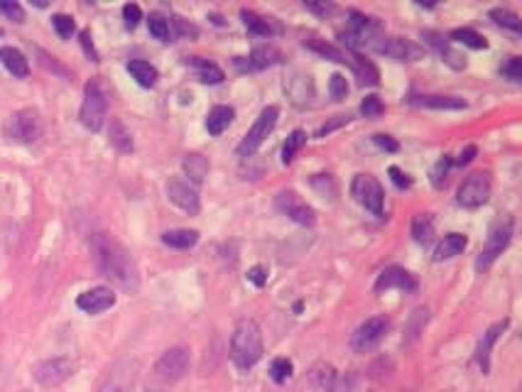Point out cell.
I'll use <instances>...</instances> for the list:
<instances>
[{
	"mask_svg": "<svg viewBox=\"0 0 522 392\" xmlns=\"http://www.w3.org/2000/svg\"><path fill=\"white\" fill-rule=\"evenodd\" d=\"M91 255L101 277H106L108 282H113L115 287L127 294L137 292L140 272H137V265L130 258V253L123 248V243L115 241L110 233L98 231L91 236Z\"/></svg>",
	"mask_w": 522,
	"mask_h": 392,
	"instance_id": "1",
	"label": "cell"
},
{
	"mask_svg": "<svg viewBox=\"0 0 522 392\" xmlns=\"http://www.w3.org/2000/svg\"><path fill=\"white\" fill-rule=\"evenodd\" d=\"M191 353L186 346H172L157 358L145 378V392H167L189 373Z\"/></svg>",
	"mask_w": 522,
	"mask_h": 392,
	"instance_id": "2",
	"label": "cell"
},
{
	"mask_svg": "<svg viewBox=\"0 0 522 392\" xmlns=\"http://www.w3.org/2000/svg\"><path fill=\"white\" fill-rule=\"evenodd\" d=\"M265 353L263 331L258 321L241 319L231 333V360L238 370H250Z\"/></svg>",
	"mask_w": 522,
	"mask_h": 392,
	"instance_id": "3",
	"label": "cell"
},
{
	"mask_svg": "<svg viewBox=\"0 0 522 392\" xmlns=\"http://www.w3.org/2000/svg\"><path fill=\"white\" fill-rule=\"evenodd\" d=\"M513 231H515V221L510 219V216L498 219L491 226V233H488L486 246H483V250L478 253V258H476V270H478V272L488 270L500 255H503V250L510 246V241H513Z\"/></svg>",
	"mask_w": 522,
	"mask_h": 392,
	"instance_id": "4",
	"label": "cell"
},
{
	"mask_svg": "<svg viewBox=\"0 0 522 392\" xmlns=\"http://www.w3.org/2000/svg\"><path fill=\"white\" fill-rule=\"evenodd\" d=\"M106 108H108V103H106L103 88H101L98 81L91 79V81L86 83V88H84V103H81V110H79V120H81L84 128L91 132H98L103 128Z\"/></svg>",
	"mask_w": 522,
	"mask_h": 392,
	"instance_id": "5",
	"label": "cell"
},
{
	"mask_svg": "<svg viewBox=\"0 0 522 392\" xmlns=\"http://www.w3.org/2000/svg\"><path fill=\"white\" fill-rule=\"evenodd\" d=\"M277 120H280V108H277V105H265V108L260 110L258 118H255L253 128L246 132L243 142L238 145V155H241V157H253L255 152H258V147L265 142V137L275 130Z\"/></svg>",
	"mask_w": 522,
	"mask_h": 392,
	"instance_id": "6",
	"label": "cell"
},
{
	"mask_svg": "<svg viewBox=\"0 0 522 392\" xmlns=\"http://www.w3.org/2000/svg\"><path fill=\"white\" fill-rule=\"evenodd\" d=\"M351 194H353V199L358 201L365 211H370L373 216L382 219V211H385V192H382L380 182H378L373 174H356L353 182H351Z\"/></svg>",
	"mask_w": 522,
	"mask_h": 392,
	"instance_id": "7",
	"label": "cell"
},
{
	"mask_svg": "<svg viewBox=\"0 0 522 392\" xmlns=\"http://www.w3.org/2000/svg\"><path fill=\"white\" fill-rule=\"evenodd\" d=\"M8 137L13 142H20V145H32V142L40 140L42 135V118L35 108H23L18 113L10 115L8 120Z\"/></svg>",
	"mask_w": 522,
	"mask_h": 392,
	"instance_id": "8",
	"label": "cell"
},
{
	"mask_svg": "<svg viewBox=\"0 0 522 392\" xmlns=\"http://www.w3.org/2000/svg\"><path fill=\"white\" fill-rule=\"evenodd\" d=\"M491 189H493L491 174H488V172H473L461 182L456 199H459V204L466 206V209H478V206H483L488 199H491Z\"/></svg>",
	"mask_w": 522,
	"mask_h": 392,
	"instance_id": "9",
	"label": "cell"
},
{
	"mask_svg": "<svg viewBox=\"0 0 522 392\" xmlns=\"http://www.w3.org/2000/svg\"><path fill=\"white\" fill-rule=\"evenodd\" d=\"M137 373H140V360L137 358H123L110 368L106 380L101 383L98 392H132L135 388Z\"/></svg>",
	"mask_w": 522,
	"mask_h": 392,
	"instance_id": "10",
	"label": "cell"
},
{
	"mask_svg": "<svg viewBox=\"0 0 522 392\" xmlns=\"http://www.w3.org/2000/svg\"><path fill=\"white\" fill-rule=\"evenodd\" d=\"M275 206L280 214H285L290 221L300 226H314L317 224V211L307 204L297 192H280L275 196Z\"/></svg>",
	"mask_w": 522,
	"mask_h": 392,
	"instance_id": "11",
	"label": "cell"
},
{
	"mask_svg": "<svg viewBox=\"0 0 522 392\" xmlns=\"http://www.w3.org/2000/svg\"><path fill=\"white\" fill-rule=\"evenodd\" d=\"M370 47L378 52V54H385L390 57V59H397V62H414L422 57V50H419L417 45H412L409 40H402V37H375V40L370 42Z\"/></svg>",
	"mask_w": 522,
	"mask_h": 392,
	"instance_id": "12",
	"label": "cell"
},
{
	"mask_svg": "<svg viewBox=\"0 0 522 392\" xmlns=\"http://www.w3.org/2000/svg\"><path fill=\"white\" fill-rule=\"evenodd\" d=\"M72 373H74V360L67 356H57L37 365L35 380L42 388H55V385H62Z\"/></svg>",
	"mask_w": 522,
	"mask_h": 392,
	"instance_id": "13",
	"label": "cell"
},
{
	"mask_svg": "<svg viewBox=\"0 0 522 392\" xmlns=\"http://www.w3.org/2000/svg\"><path fill=\"white\" fill-rule=\"evenodd\" d=\"M164 189H167L169 201H172L174 206H179L184 214L196 216L201 211L199 194H196V189L191 187L189 182H184L182 177H169L167 179V187H164Z\"/></svg>",
	"mask_w": 522,
	"mask_h": 392,
	"instance_id": "14",
	"label": "cell"
},
{
	"mask_svg": "<svg viewBox=\"0 0 522 392\" xmlns=\"http://www.w3.org/2000/svg\"><path fill=\"white\" fill-rule=\"evenodd\" d=\"M385 331H387L385 316H370V319H365L363 324L353 331V336H351V348H353V351H368V348H373L382 336H385Z\"/></svg>",
	"mask_w": 522,
	"mask_h": 392,
	"instance_id": "15",
	"label": "cell"
},
{
	"mask_svg": "<svg viewBox=\"0 0 522 392\" xmlns=\"http://www.w3.org/2000/svg\"><path fill=\"white\" fill-rule=\"evenodd\" d=\"M115 304V292L108 287H91L76 296V306L86 314H101Z\"/></svg>",
	"mask_w": 522,
	"mask_h": 392,
	"instance_id": "16",
	"label": "cell"
},
{
	"mask_svg": "<svg viewBox=\"0 0 522 392\" xmlns=\"http://www.w3.org/2000/svg\"><path fill=\"white\" fill-rule=\"evenodd\" d=\"M375 289H378V292H382V289H402V292H414V289H417V279H414V275H409L407 270L392 265V267H385L380 275H378Z\"/></svg>",
	"mask_w": 522,
	"mask_h": 392,
	"instance_id": "17",
	"label": "cell"
},
{
	"mask_svg": "<svg viewBox=\"0 0 522 392\" xmlns=\"http://www.w3.org/2000/svg\"><path fill=\"white\" fill-rule=\"evenodd\" d=\"M508 324H510L508 319L495 321V324H493L491 328H488L486 333H483L481 341H478V348H476V363H478V368H481V373H483V375L491 373V353H493V346H495V341H498V338H500V333H503L505 328H508Z\"/></svg>",
	"mask_w": 522,
	"mask_h": 392,
	"instance_id": "18",
	"label": "cell"
},
{
	"mask_svg": "<svg viewBox=\"0 0 522 392\" xmlns=\"http://www.w3.org/2000/svg\"><path fill=\"white\" fill-rule=\"evenodd\" d=\"M422 37H427V42L436 50V54L441 57V62H444L446 67L456 69V71H461V69H466V57L461 54L459 50H454V47L449 45V40H444L441 35L436 33H424Z\"/></svg>",
	"mask_w": 522,
	"mask_h": 392,
	"instance_id": "19",
	"label": "cell"
},
{
	"mask_svg": "<svg viewBox=\"0 0 522 392\" xmlns=\"http://www.w3.org/2000/svg\"><path fill=\"white\" fill-rule=\"evenodd\" d=\"M282 59V54L275 50V47L270 45H263V47H255L253 52H250V57L246 62L243 59H236L238 69H248V71H260V69H268L277 64V62Z\"/></svg>",
	"mask_w": 522,
	"mask_h": 392,
	"instance_id": "20",
	"label": "cell"
},
{
	"mask_svg": "<svg viewBox=\"0 0 522 392\" xmlns=\"http://www.w3.org/2000/svg\"><path fill=\"white\" fill-rule=\"evenodd\" d=\"M0 64L8 69L13 76L18 79H28L30 76V62L28 57L23 54L15 47H0Z\"/></svg>",
	"mask_w": 522,
	"mask_h": 392,
	"instance_id": "21",
	"label": "cell"
},
{
	"mask_svg": "<svg viewBox=\"0 0 522 392\" xmlns=\"http://www.w3.org/2000/svg\"><path fill=\"white\" fill-rule=\"evenodd\" d=\"M466 246H468V238L463 236V233H449V236H444V241L436 246L434 260L436 263L451 260V258L461 255V253L466 250Z\"/></svg>",
	"mask_w": 522,
	"mask_h": 392,
	"instance_id": "22",
	"label": "cell"
},
{
	"mask_svg": "<svg viewBox=\"0 0 522 392\" xmlns=\"http://www.w3.org/2000/svg\"><path fill=\"white\" fill-rule=\"evenodd\" d=\"M305 47H307V50H312V52H317L319 57H327V59L336 62V64H351V54H348V52L341 50V47L329 45V42L319 40V37H307Z\"/></svg>",
	"mask_w": 522,
	"mask_h": 392,
	"instance_id": "23",
	"label": "cell"
},
{
	"mask_svg": "<svg viewBox=\"0 0 522 392\" xmlns=\"http://www.w3.org/2000/svg\"><path fill=\"white\" fill-rule=\"evenodd\" d=\"M233 118H236V110H233L231 105H214V108L209 110V115H206V130L214 137L221 135L223 130H228Z\"/></svg>",
	"mask_w": 522,
	"mask_h": 392,
	"instance_id": "24",
	"label": "cell"
},
{
	"mask_svg": "<svg viewBox=\"0 0 522 392\" xmlns=\"http://www.w3.org/2000/svg\"><path fill=\"white\" fill-rule=\"evenodd\" d=\"M414 105L422 108H436V110H461L466 108V100L459 96H439V93H427V96L412 98Z\"/></svg>",
	"mask_w": 522,
	"mask_h": 392,
	"instance_id": "25",
	"label": "cell"
},
{
	"mask_svg": "<svg viewBox=\"0 0 522 392\" xmlns=\"http://www.w3.org/2000/svg\"><path fill=\"white\" fill-rule=\"evenodd\" d=\"M182 169L186 177L191 179V184H201L206 179V174H209L211 164L204 155H199V152H189L182 160Z\"/></svg>",
	"mask_w": 522,
	"mask_h": 392,
	"instance_id": "26",
	"label": "cell"
},
{
	"mask_svg": "<svg viewBox=\"0 0 522 392\" xmlns=\"http://www.w3.org/2000/svg\"><path fill=\"white\" fill-rule=\"evenodd\" d=\"M186 64L194 67L196 79H199L201 83H221L223 79H226L221 67H216L214 62H209V59H201V57H191V59H186Z\"/></svg>",
	"mask_w": 522,
	"mask_h": 392,
	"instance_id": "27",
	"label": "cell"
},
{
	"mask_svg": "<svg viewBox=\"0 0 522 392\" xmlns=\"http://www.w3.org/2000/svg\"><path fill=\"white\" fill-rule=\"evenodd\" d=\"M162 243L169 248H177V250H189L199 243V231L191 229H174L162 233Z\"/></svg>",
	"mask_w": 522,
	"mask_h": 392,
	"instance_id": "28",
	"label": "cell"
},
{
	"mask_svg": "<svg viewBox=\"0 0 522 392\" xmlns=\"http://www.w3.org/2000/svg\"><path fill=\"white\" fill-rule=\"evenodd\" d=\"M351 67L356 69V76H358L361 86H378L380 83V71H378V67L370 59L351 54Z\"/></svg>",
	"mask_w": 522,
	"mask_h": 392,
	"instance_id": "29",
	"label": "cell"
},
{
	"mask_svg": "<svg viewBox=\"0 0 522 392\" xmlns=\"http://www.w3.org/2000/svg\"><path fill=\"white\" fill-rule=\"evenodd\" d=\"M295 81L300 83V88H287V93H290L292 103L300 105V108H307V105H312V98H314V83H312V76L309 74H295Z\"/></svg>",
	"mask_w": 522,
	"mask_h": 392,
	"instance_id": "30",
	"label": "cell"
},
{
	"mask_svg": "<svg viewBox=\"0 0 522 392\" xmlns=\"http://www.w3.org/2000/svg\"><path fill=\"white\" fill-rule=\"evenodd\" d=\"M127 74L140 83L142 88H152L157 83V69H154L150 62H142V59H132L127 62Z\"/></svg>",
	"mask_w": 522,
	"mask_h": 392,
	"instance_id": "31",
	"label": "cell"
},
{
	"mask_svg": "<svg viewBox=\"0 0 522 392\" xmlns=\"http://www.w3.org/2000/svg\"><path fill=\"white\" fill-rule=\"evenodd\" d=\"M108 137H110V145H113L118 152H123V155H130L132 152V135L120 118H110Z\"/></svg>",
	"mask_w": 522,
	"mask_h": 392,
	"instance_id": "32",
	"label": "cell"
},
{
	"mask_svg": "<svg viewBox=\"0 0 522 392\" xmlns=\"http://www.w3.org/2000/svg\"><path fill=\"white\" fill-rule=\"evenodd\" d=\"M241 18H243V25H246L248 33L258 35V37H270L275 33V25L270 18H263V15L253 13V10H241Z\"/></svg>",
	"mask_w": 522,
	"mask_h": 392,
	"instance_id": "33",
	"label": "cell"
},
{
	"mask_svg": "<svg viewBox=\"0 0 522 392\" xmlns=\"http://www.w3.org/2000/svg\"><path fill=\"white\" fill-rule=\"evenodd\" d=\"M412 238L419 246L431 243V238H434V221H431L427 214H417L412 219Z\"/></svg>",
	"mask_w": 522,
	"mask_h": 392,
	"instance_id": "34",
	"label": "cell"
},
{
	"mask_svg": "<svg viewBox=\"0 0 522 392\" xmlns=\"http://www.w3.org/2000/svg\"><path fill=\"white\" fill-rule=\"evenodd\" d=\"M147 28H150V35L159 42H172V23L169 18H164L162 13H150L147 18Z\"/></svg>",
	"mask_w": 522,
	"mask_h": 392,
	"instance_id": "35",
	"label": "cell"
},
{
	"mask_svg": "<svg viewBox=\"0 0 522 392\" xmlns=\"http://www.w3.org/2000/svg\"><path fill=\"white\" fill-rule=\"evenodd\" d=\"M305 142H307V132L305 130H292L290 137H287V142H285V147H282V162H285V164L295 162L297 152L305 147Z\"/></svg>",
	"mask_w": 522,
	"mask_h": 392,
	"instance_id": "36",
	"label": "cell"
},
{
	"mask_svg": "<svg viewBox=\"0 0 522 392\" xmlns=\"http://www.w3.org/2000/svg\"><path fill=\"white\" fill-rule=\"evenodd\" d=\"M449 37H451V42H459V45H466V47H471V50H488V42L471 28H459Z\"/></svg>",
	"mask_w": 522,
	"mask_h": 392,
	"instance_id": "37",
	"label": "cell"
},
{
	"mask_svg": "<svg viewBox=\"0 0 522 392\" xmlns=\"http://www.w3.org/2000/svg\"><path fill=\"white\" fill-rule=\"evenodd\" d=\"M491 20H493L495 25H500V28L510 30V33H515V35L522 33L520 18L515 13H510V10H505V8H493L491 10Z\"/></svg>",
	"mask_w": 522,
	"mask_h": 392,
	"instance_id": "38",
	"label": "cell"
},
{
	"mask_svg": "<svg viewBox=\"0 0 522 392\" xmlns=\"http://www.w3.org/2000/svg\"><path fill=\"white\" fill-rule=\"evenodd\" d=\"M292 373H295V365H292L290 358H275L273 363H270V378H273L277 385L287 383V380L292 378Z\"/></svg>",
	"mask_w": 522,
	"mask_h": 392,
	"instance_id": "39",
	"label": "cell"
},
{
	"mask_svg": "<svg viewBox=\"0 0 522 392\" xmlns=\"http://www.w3.org/2000/svg\"><path fill=\"white\" fill-rule=\"evenodd\" d=\"M451 164H454V160H451L449 155H444V157H439V162H436L434 167H431V184H434L436 189L444 187L446 174H449V167H451Z\"/></svg>",
	"mask_w": 522,
	"mask_h": 392,
	"instance_id": "40",
	"label": "cell"
},
{
	"mask_svg": "<svg viewBox=\"0 0 522 392\" xmlns=\"http://www.w3.org/2000/svg\"><path fill=\"white\" fill-rule=\"evenodd\" d=\"M353 388H356L353 375H341V378L334 375V378L322 388V392H353Z\"/></svg>",
	"mask_w": 522,
	"mask_h": 392,
	"instance_id": "41",
	"label": "cell"
},
{
	"mask_svg": "<svg viewBox=\"0 0 522 392\" xmlns=\"http://www.w3.org/2000/svg\"><path fill=\"white\" fill-rule=\"evenodd\" d=\"M312 187L317 189L324 199H327V196L334 199V194H336V182H334L331 174H317V177H312Z\"/></svg>",
	"mask_w": 522,
	"mask_h": 392,
	"instance_id": "42",
	"label": "cell"
},
{
	"mask_svg": "<svg viewBox=\"0 0 522 392\" xmlns=\"http://www.w3.org/2000/svg\"><path fill=\"white\" fill-rule=\"evenodd\" d=\"M52 25H55L57 35H59L62 40H69V37L74 35V30H76V25H74L72 15H64V13L55 15V18H52Z\"/></svg>",
	"mask_w": 522,
	"mask_h": 392,
	"instance_id": "43",
	"label": "cell"
},
{
	"mask_svg": "<svg viewBox=\"0 0 522 392\" xmlns=\"http://www.w3.org/2000/svg\"><path fill=\"white\" fill-rule=\"evenodd\" d=\"M361 113H363L365 118H378V115L385 113V103L378 96H365L363 103H361Z\"/></svg>",
	"mask_w": 522,
	"mask_h": 392,
	"instance_id": "44",
	"label": "cell"
},
{
	"mask_svg": "<svg viewBox=\"0 0 522 392\" xmlns=\"http://www.w3.org/2000/svg\"><path fill=\"white\" fill-rule=\"evenodd\" d=\"M0 13L8 15L13 23H25V10L20 3H15V0H0Z\"/></svg>",
	"mask_w": 522,
	"mask_h": 392,
	"instance_id": "45",
	"label": "cell"
},
{
	"mask_svg": "<svg viewBox=\"0 0 522 392\" xmlns=\"http://www.w3.org/2000/svg\"><path fill=\"white\" fill-rule=\"evenodd\" d=\"M500 74H503L505 79H510V81L518 83L522 79V59L520 57H510V59L503 64V69H500Z\"/></svg>",
	"mask_w": 522,
	"mask_h": 392,
	"instance_id": "46",
	"label": "cell"
},
{
	"mask_svg": "<svg viewBox=\"0 0 522 392\" xmlns=\"http://www.w3.org/2000/svg\"><path fill=\"white\" fill-rule=\"evenodd\" d=\"M329 91H331L334 100H344L346 93H348V83H346L344 74H334L331 81H329Z\"/></svg>",
	"mask_w": 522,
	"mask_h": 392,
	"instance_id": "47",
	"label": "cell"
},
{
	"mask_svg": "<svg viewBox=\"0 0 522 392\" xmlns=\"http://www.w3.org/2000/svg\"><path fill=\"white\" fill-rule=\"evenodd\" d=\"M123 18H125V25L127 28H137V23H140L142 20V10H140V5H135V3H127V5H123Z\"/></svg>",
	"mask_w": 522,
	"mask_h": 392,
	"instance_id": "48",
	"label": "cell"
},
{
	"mask_svg": "<svg viewBox=\"0 0 522 392\" xmlns=\"http://www.w3.org/2000/svg\"><path fill=\"white\" fill-rule=\"evenodd\" d=\"M248 282H253L255 287H265V282H268V270H265L263 265L250 267L248 270Z\"/></svg>",
	"mask_w": 522,
	"mask_h": 392,
	"instance_id": "49",
	"label": "cell"
},
{
	"mask_svg": "<svg viewBox=\"0 0 522 392\" xmlns=\"http://www.w3.org/2000/svg\"><path fill=\"white\" fill-rule=\"evenodd\" d=\"M305 8L309 13L319 15V18H327V15H331L334 10H336V5L334 3H305Z\"/></svg>",
	"mask_w": 522,
	"mask_h": 392,
	"instance_id": "50",
	"label": "cell"
},
{
	"mask_svg": "<svg viewBox=\"0 0 522 392\" xmlns=\"http://www.w3.org/2000/svg\"><path fill=\"white\" fill-rule=\"evenodd\" d=\"M387 174H390V177H392L395 187H399V189H409V187H412V179H409L407 174H404L399 167H390V169H387Z\"/></svg>",
	"mask_w": 522,
	"mask_h": 392,
	"instance_id": "51",
	"label": "cell"
},
{
	"mask_svg": "<svg viewBox=\"0 0 522 392\" xmlns=\"http://www.w3.org/2000/svg\"><path fill=\"white\" fill-rule=\"evenodd\" d=\"M81 47H84V52H86L89 62H98V52H96V47L91 42V33H89V30H81Z\"/></svg>",
	"mask_w": 522,
	"mask_h": 392,
	"instance_id": "52",
	"label": "cell"
},
{
	"mask_svg": "<svg viewBox=\"0 0 522 392\" xmlns=\"http://www.w3.org/2000/svg\"><path fill=\"white\" fill-rule=\"evenodd\" d=\"M169 23L174 25L177 35H182V37H196V28H194V25H186V20H184V18H177V15H174V18L169 20Z\"/></svg>",
	"mask_w": 522,
	"mask_h": 392,
	"instance_id": "53",
	"label": "cell"
},
{
	"mask_svg": "<svg viewBox=\"0 0 522 392\" xmlns=\"http://www.w3.org/2000/svg\"><path fill=\"white\" fill-rule=\"evenodd\" d=\"M373 142H375V145L380 147V150H385V152H397L399 150V142L392 140L390 135H375V137H373Z\"/></svg>",
	"mask_w": 522,
	"mask_h": 392,
	"instance_id": "54",
	"label": "cell"
},
{
	"mask_svg": "<svg viewBox=\"0 0 522 392\" xmlns=\"http://www.w3.org/2000/svg\"><path fill=\"white\" fill-rule=\"evenodd\" d=\"M478 155V147L476 145H468L466 150L461 152L459 157H456V164H459V167H466V164H471L473 162V157Z\"/></svg>",
	"mask_w": 522,
	"mask_h": 392,
	"instance_id": "55",
	"label": "cell"
},
{
	"mask_svg": "<svg viewBox=\"0 0 522 392\" xmlns=\"http://www.w3.org/2000/svg\"><path fill=\"white\" fill-rule=\"evenodd\" d=\"M0 35H3V30H0Z\"/></svg>",
	"mask_w": 522,
	"mask_h": 392,
	"instance_id": "56",
	"label": "cell"
}]
</instances>
